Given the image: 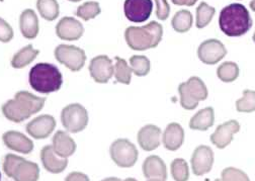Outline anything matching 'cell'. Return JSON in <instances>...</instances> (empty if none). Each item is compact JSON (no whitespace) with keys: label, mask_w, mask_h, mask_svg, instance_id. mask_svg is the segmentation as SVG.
<instances>
[{"label":"cell","mask_w":255,"mask_h":181,"mask_svg":"<svg viewBox=\"0 0 255 181\" xmlns=\"http://www.w3.org/2000/svg\"><path fill=\"white\" fill-rule=\"evenodd\" d=\"M46 98L39 97L27 91H19L13 99L2 105L3 115L13 123H21L44 107Z\"/></svg>","instance_id":"obj_1"},{"label":"cell","mask_w":255,"mask_h":181,"mask_svg":"<svg viewBox=\"0 0 255 181\" xmlns=\"http://www.w3.org/2000/svg\"><path fill=\"white\" fill-rule=\"evenodd\" d=\"M219 25L226 36L241 37L251 28L252 19L243 4L232 3L221 10Z\"/></svg>","instance_id":"obj_2"},{"label":"cell","mask_w":255,"mask_h":181,"mask_svg":"<svg viewBox=\"0 0 255 181\" xmlns=\"http://www.w3.org/2000/svg\"><path fill=\"white\" fill-rule=\"evenodd\" d=\"M162 36L163 27L157 21H151L144 26H129L125 31L128 46L135 51L156 48L161 42Z\"/></svg>","instance_id":"obj_3"},{"label":"cell","mask_w":255,"mask_h":181,"mask_svg":"<svg viewBox=\"0 0 255 181\" xmlns=\"http://www.w3.org/2000/svg\"><path fill=\"white\" fill-rule=\"evenodd\" d=\"M28 82L35 91L44 94L56 92L63 84L60 70L50 63H39L30 69Z\"/></svg>","instance_id":"obj_4"},{"label":"cell","mask_w":255,"mask_h":181,"mask_svg":"<svg viewBox=\"0 0 255 181\" xmlns=\"http://www.w3.org/2000/svg\"><path fill=\"white\" fill-rule=\"evenodd\" d=\"M180 104L184 109H195L199 102L208 97V89L204 81L199 77H190L186 82L178 86Z\"/></svg>","instance_id":"obj_5"},{"label":"cell","mask_w":255,"mask_h":181,"mask_svg":"<svg viewBox=\"0 0 255 181\" xmlns=\"http://www.w3.org/2000/svg\"><path fill=\"white\" fill-rule=\"evenodd\" d=\"M63 127L69 133L76 134L83 131L88 124V112L79 103H71L63 108L61 112Z\"/></svg>","instance_id":"obj_6"},{"label":"cell","mask_w":255,"mask_h":181,"mask_svg":"<svg viewBox=\"0 0 255 181\" xmlns=\"http://www.w3.org/2000/svg\"><path fill=\"white\" fill-rule=\"evenodd\" d=\"M110 154L113 161L123 168L133 167L139 155L136 146L127 139L116 140L110 148Z\"/></svg>","instance_id":"obj_7"},{"label":"cell","mask_w":255,"mask_h":181,"mask_svg":"<svg viewBox=\"0 0 255 181\" xmlns=\"http://www.w3.org/2000/svg\"><path fill=\"white\" fill-rule=\"evenodd\" d=\"M54 54L59 63L73 72L81 70L86 61L85 52L73 45H59Z\"/></svg>","instance_id":"obj_8"},{"label":"cell","mask_w":255,"mask_h":181,"mask_svg":"<svg viewBox=\"0 0 255 181\" xmlns=\"http://www.w3.org/2000/svg\"><path fill=\"white\" fill-rule=\"evenodd\" d=\"M227 55V50L219 40L210 39L203 42L198 49L201 61L208 65H215Z\"/></svg>","instance_id":"obj_9"},{"label":"cell","mask_w":255,"mask_h":181,"mask_svg":"<svg viewBox=\"0 0 255 181\" xmlns=\"http://www.w3.org/2000/svg\"><path fill=\"white\" fill-rule=\"evenodd\" d=\"M152 10V0H125V15L130 21L144 22L150 17Z\"/></svg>","instance_id":"obj_10"},{"label":"cell","mask_w":255,"mask_h":181,"mask_svg":"<svg viewBox=\"0 0 255 181\" xmlns=\"http://www.w3.org/2000/svg\"><path fill=\"white\" fill-rule=\"evenodd\" d=\"M89 72L92 79L97 83H107L115 72L112 59L107 55H100L94 57L89 64Z\"/></svg>","instance_id":"obj_11"},{"label":"cell","mask_w":255,"mask_h":181,"mask_svg":"<svg viewBox=\"0 0 255 181\" xmlns=\"http://www.w3.org/2000/svg\"><path fill=\"white\" fill-rule=\"evenodd\" d=\"M56 128V120L50 114L39 115L26 125L27 134L37 140L48 138Z\"/></svg>","instance_id":"obj_12"},{"label":"cell","mask_w":255,"mask_h":181,"mask_svg":"<svg viewBox=\"0 0 255 181\" xmlns=\"http://www.w3.org/2000/svg\"><path fill=\"white\" fill-rule=\"evenodd\" d=\"M191 168L193 172L198 175H205L211 171L214 164V152L208 146H199L191 156Z\"/></svg>","instance_id":"obj_13"},{"label":"cell","mask_w":255,"mask_h":181,"mask_svg":"<svg viewBox=\"0 0 255 181\" xmlns=\"http://www.w3.org/2000/svg\"><path fill=\"white\" fill-rule=\"evenodd\" d=\"M84 33L82 23L74 17L65 16L56 25V34L63 41H77Z\"/></svg>","instance_id":"obj_14"},{"label":"cell","mask_w":255,"mask_h":181,"mask_svg":"<svg viewBox=\"0 0 255 181\" xmlns=\"http://www.w3.org/2000/svg\"><path fill=\"white\" fill-rule=\"evenodd\" d=\"M240 130V125L237 120H229L227 123L217 127L214 134L211 136L212 143L219 149L226 148L233 140V136Z\"/></svg>","instance_id":"obj_15"},{"label":"cell","mask_w":255,"mask_h":181,"mask_svg":"<svg viewBox=\"0 0 255 181\" xmlns=\"http://www.w3.org/2000/svg\"><path fill=\"white\" fill-rule=\"evenodd\" d=\"M2 140L8 149L16 151L18 153L29 154L34 150L33 141L28 139L25 135L16 131L6 132L3 134Z\"/></svg>","instance_id":"obj_16"},{"label":"cell","mask_w":255,"mask_h":181,"mask_svg":"<svg viewBox=\"0 0 255 181\" xmlns=\"http://www.w3.org/2000/svg\"><path fill=\"white\" fill-rule=\"evenodd\" d=\"M41 160L44 165V168L54 174H58L63 172L66 169L68 160L67 158L59 157L53 149L52 146L48 145L42 149L41 152Z\"/></svg>","instance_id":"obj_17"},{"label":"cell","mask_w":255,"mask_h":181,"mask_svg":"<svg viewBox=\"0 0 255 181\" xmlns=\"http://www.w3.org/2000/svg\"><path fill=\"white\" fill-rule=\"evenodd\" d=\"M55 153L61 158H68L72 156L76 150V144L68 133L58 131L53 137L52 145Z\"/></svg>","instance_id":"obj_18"},{"label":"cell","mask_w":255,"mask_h":181,"mask_svg":"<svg viewBox=\"0 0 255 181\" xmlns=\"http://www.w3.org/2000/svg\"><path fill=\"white\" fill-rule=\"evenodd\" d=\"M19 28L22 36L33 40L39 35V18L33 9H25L19 16Z\"/></svg>","instance_id":"obj_19"},{"label":"cell","mask_w":255,"mask_h":181,"mask_svg":"<svg viewBox=\"0 0 255 181\" xmlns=\"http://www.w3.org/2000/svg\"><path fill=\"white\" fill-rule=\"evenodd\" d=\"M161 130L154 125L143 127L138 133V143L145 151H153L160 145Z\"/></svg>","instance_id":"obj_20"},{"label":"cell","mask_w":255,"mask_h":181,"mask_svg":"<svg viewBox=\"0 0 255 181\" xmlns=\"http://www.w3.org/2000/svg\"><path fill=\"white\" fill-rule=\"evenodd\" d=\"M143 174L148 179H162L167 178V170L164 161L156 155L149 156L142 166Z\"/></svg>","instance_id":"obj_21"},{"label":"cell","mask_w":255,"mask_h":181,"mask_svg":"<svg viewBox=\"0 0 255 181\" xmlns=\"http://www.w3.org/2000/svg\"><path fill=\"white\" fill-rule=\"evenodd\" d=\"M40 177V168L35 162H30L22 158L13 169L11 178L14 181H38Z\"/></svg>","instance_id":"obj_22"},{"label":"cell","mask_w":255,"mask_h":181,"mask_svg":"<svg viewBox=\"0 0 255 181\" xmlns=\"http://www.w3.org/2000/svg\"><path fill=\"white\" fill-rule=\"evenodd\" d=\"M163 145L169 151L178 150L184 141V131L179 124H169L163 133Z\"/></svg>","instance_id":"obj_23"},{"label":"cell","mask_w":255,"mask_h":181,"mask_svg":"<svg viewBox=\"0 0 255 181\" xmlns=\"http://www.w3.org/2000/svg\"><path fill=\"white\" fill-rule=\"evenodd\" d=\"M215 122V113L213 107H206L198 111L190 118L189 128L196 131H207L210 129Z\"/></svg>","instance_id":"obj_24"},{"label":"cell","mask_w":255,"mask_h":181,"mask_svg":"<svg viewBox=\"0 0 255 181\" xmlns=\"http://www.w3.org/2000/svg\"><path fill=\"white\" fill-rule=\"evenodd\" d=\"M39 54L40 51L34 49L33 45H27L14 54L11 59V66L15 69H22L33 62Z\"/></svg>","instance_id":"obj_25"},{"label":"cell","mask_w":255,"mask_h":181,"mask_svg":"<svg viewBox=\"0 0 255 181\" xmlns=\"http://www.w3.org/2000/svg\"><path fill=\"white\" fill-rule=\"evenodd\" d=\"M171 25L177 33L182 34L188 32L193 26V14L185 9L177 11L171 20Z\"/></svg>","instance_id":"obj_26"},{"label":"cell","mask_w":255,"mask_h":181,"mask_svg":"<svg viewBox=\"0 0 255 181\" xmlns=\"http://www.w3.org/2000/svg\"><path fill=\"white\" fill-rule=\"evenodd\" d=\"M37 8L41 16L48 21L55 20L60 13L57 0H38Z\"/></svg>","instance_id":"obj_27"},{"label":"cell","mask_w":255,"mask_h":181,"mask_svg":"<svg viewBox=\"0 0 255 181\" xmlns=\"http://www.w3.org/2000/svg\"><path fill=\"white\" fill-rule=\"evenodd\" d=\"M132 68L128 66L126 60L120 57H116V65H115V76L118 82L129 85L132 78Z\"/></svg>","instance_id":"obj_28"},{"label":"cell","mask_w":255,"mask_h":181,"mask_svg":"<svg viewBox=\"0 0 255 181\" xmlns=\"http://www.w3.org/2000/svg\"><path fill=\"white\" fill-rule=\"evenodd\" d=\"M217 75L223 82H233L239 76V67L234 62H225L218 67Z\"/></svg>","instance_id":"obj_29"},{"label":"cell","mask_w":255,"mask_h":181,"mask_svg":"<svg viewBox=\"0 0 255 181\" xmlns=\"http://www.w3.org/2000/svg\"><path fill=\"white\" fill-rule=\"evenodd\" d=\"M102 12L100 3L97 1H88L84 2L81 4L77 10H76V15L83 20L87 21L89 19L95 18L100 13Z\"/></svg>","instance_id":"obj_30"},{"label":"cell","mask_w":255,"mask_h":181,"mask_svg":"<svg viewBox=\"0 0 255 181\" xmlns=\"http://www.w3.org/2000/svg\"><path fill=\"white\" fill-rule=\"evenodd\" d=\"M132 71L139 77L146 76L150 72V61L146 56L135 55L130 59Z\"/></svg>","instance_id":"obj_31"},{"label":"cell","mask_w":255,"mask_h":181,"mask_svg":"<svg viewBox=\"0 0 255 181\" xmlns=\"http://www.w3.org/2000/svg\"><path fill=\"white\" fill-rule=\"evenodd\" d=\"M216 10L214 7L210 6L206 2H201V4L197 8V27L204 28L211 21L215 14Z\"/></svg>","instance_id":"obj_32"},{"label":"cell","mask_w":255,"mask_h":181,"mask_svg":"<svg viewBox=\"0 0 255 181\" xmlns=\"http://www.w3.org/2000/svg\"><path fill=\"white\" fill-rule=\"evenodd\" d=\"M236 108L239 112L255 111V91L245 89L243 91V97L236 101Z\"/></svg>","instance_id":"obj_33"},{"label":"cell","mask_w":255,"mask_h":181,"mask_svg":"<svg viewBox=\"0 0 255 181\" xmlns=\"http://www.w3.org/2000/svg\"><path fill=\"white\" fill-rule=\"evenodd\" d=\"M171 174L175 181H187L189 177L188 165L185 160L178 158L172 161L171 166Z\"/></svg>","instance_id":"obj_34"},{"label":"cell","mask_w":255,"mask_h":181,"mask_svg":"<svg viewBox=\"0 0 255 181\" xmlns=\"http://www.w3.org/2000/svg\"><path fill=\"white\" fill-rule=\"evenodd\" d=\"M222 181H250L245 172L234 167H228L222 171Z\"/></svg>","instance_id":"obj_35"},{"label":"cell","mask_w":255,"mask_h":181,"mask_svg":"<svg viewBox=\"0 0 255 181\" xmlns=\"http://www.w3.org/2000/svg\"><path fill=\"white\" fill-rule=\"evenodd\" d=\"M13 38V29L10 24L0 17V42L9 43Z\"/></svg>","instance_id":"obj_36"},{"label":"cell","mask_w":255,"mask_h":181,"mask_svg":"<svg viewBox=\"0 0 255 181\" xmlns=\"http://www.w3.org/2000/svg\"><path fill=\"white\" fill-rule=\"evenodd\" d=\"M22 158L19 156H16L14 154H7L4 158L3 161V171L4 173L11 178L13 169L15 168V166L17 165V163L21 160Z\"/></svg>","instance_id":"obj_37"},{"label":"cell","mask_w":255,"mask_h":181,"mask_svg":"<svg viewBox=\"0 0 255 181\" xmlns=\"http://www.w3.org/2000/svg\"><path fill=\"white\" fill-rule=\"evenodd\" d=\"M156 3V15L159 19L166 20L170 13V6L167 0H154Z\"/></svg>","instance_id":"obj_38"},{"label":"cell","mask_w":255,"mask_h":181,"mask_svg":"<svg viewBox=\"0 0 255 181\" xmlns=\"http://www.w3.org/2000/svg\"><path fill=\"white\" fill-rule=\"evenodd\" d=\"M65 181H89V178L86 174L81 172H71L66 177Z\"/></svg>","instance_id":"obj_39"},{"label":"cell","mask_w":255,"mask_h":181,"mask_svg":"<svg viewBox=\"0 0 255 181\" xmlns=\"http://www.w3.org/2000/svg\"><path fill=\"white\" fill-rule=\"evenodd\" d=\"M172 3L175 5H186V6H193L198 2V0H171Z\"/></svg>","instance_id":"obj_40"},{"label":"cell","mask_w":255,"mask_h":181,"mask_svg":"<svg viewBox=\"0 0 255 181\" xmlns=\"http://www.w3.org/2000/svg\"><path fill=\"white\" fill-rule=\"evenodd\" d=\"M102 181H121V179H119L117 177H109V178H106V179H104Z\"/></svg>","instance_id":"obj_41"},{"label":"cell","mask_w":255,"mask_h":181,"mask_svg":"<svg viewBox=\"0 0 255 181\" xmlns=\"http://www.w3.org/2000/svg\"><path fill=\"white\" fill-rule=\"evenodd\" d=\"M250 8H251V10H253L255 12V0H252V1L250 2Z\"/></svg>","instance_id":"obj_42"},{"label":"cell","mask_w":255,"mask_h":181,"mask_svg":"<svg viewBox=\"0 0 255 181\" xmlns=\"http://www.w3.org/2000/svg\"><path fill=\"white\" fill-rule=\"evenodd\" d=\"M124 181H137V180L134 179V178H127V179H125Z\"/></svg>","instance_id":"obj_43"},{"label":"cell","mask_w":255,"mask_h":181,"mask_svg":"<svg viewBox=\"0 0 255 181\" xmlns=\"http://www.w3.org/2000/svg\"><path fill=\"white\" fill-rule=\"evenodd\" d=\"M148 181H165V180H162V179H150Z\"/></svg>","instance_id":"obj_44"},{"label":"cell","mask_w":255,"mask_h":181,"mask_svg":"<svg viewBox=\"0 0 255 181\" xmlns=\"http://www.w3.org/2000/svg\"><path fill=\"white\" fill-rule=\"evenodd\" d=\"M69 1H71V2H79V1H81V0H69Z\"/></svg>","instance_id":"obj_45"},{"label":"cell","mask_w":255,"mask_h":181,"mask_svg":"<svg viewBox=\"0 0 255 181\" xmlns=\"http://www.w3.org/2000/svg\"><path fill=\"white\" fill-rule=\"evenodd\" d=\"M253 41H254V43H255V33H254V35H253Z\"/></svg>","instance_id":"obj_46"},{"label":"cell","mask_w":255,"mask_h":181,"mask_svg":"<svg viewBox=\"0 0 255 181\" xmlns=\"http://www.w3.org/2000/svg\"><path fill=\"white\" fill-rule=\"evenodd\" d=\"M0 180H1V172H0Z\"/></svg>","instance_id":"obj_47"},{"label":"cell","mask_w":255,"mask_h":181,"mask_svg":"<svg viewBox=\"0 0 255 181\" xmlns=\"http://www.w3.org/2000/svg\"><path fill=\"white\" fill-rule=\"evenodd\" d=\"M215 181H222V180H220V179H216Z\"/></svg>","instance_id":"obj_48"}]
</instances>
